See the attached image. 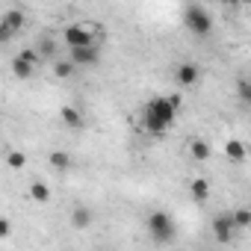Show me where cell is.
I'll use <instances>...</instances> for the list:
<instances>
[{
  "label": "cell",
  "instance_id": "obj_20",
  "mask_svg": "<svg viewBox=\"0 0 251 251\" xmlns=\"http://www.w3.org/2000/svg\"><path fill=\"white\" fill-rule=\"evenodd\" d=\"M71 74H74L71 62H56V77H71Z\"/></svg>",
  "mask_w": 251,
  "mask_h": 251
},
{
  "label": "cell",
  "instance_id": "obj_1",
  "mask_svg": "<svg viewBox=\"0 0 251 251\" xmlns=\"http://www.w3.org/2000/svg\"><path fill=\"white\" fill-rule=\"evenodd\" d=\"M180 95H160L154 98L148 106H145V127L151 133H166L175 118H177V109H180Z\"/></svg>",
  "mask_w": 251,
  "mask_h": 251
},
{
  "label": "cell",
  "instance_id": "obj_2",
  "mask_svg": "<svg viewBox=\"0 0 251 251\" xmlns=\"http://www.w3.org/2000/svg\"><path fill=\"white\" fill-rule=\"evenodd\" d=\"M183 24H186L195 36H204V33H210V27H213V15H210L201 3H192V6H186V12H183Z\"/></svg>",
  "mask_w": 251,
  "mask_h": 251
},
{
  "label": "cell",
  "instance_id": "obj_15",
  "mask_svg": "<svg viewBox=\"0 0 251 251\" xmlns=\"http://www.w3.org/2000/svg\"><path fill=\"white\" fill-rule=\"evenodd\" d=\"M68 163H71V157H68L65 151H53V154H50V166H53V169H59V172H62V169H68Z\"/></svg>",
  "mask_w": 251,
  "mask_h": 251
},
{
  "label": "cell",
  "instance_id": "obj_21",
  "mask_svg": "<svg viewBox=\"0 0 251 251\" xmlns=\"http://www.w3.org/2000/svg\"><path fill=\"white\" fill-rule=\"evenodd\" d=\"M239 98H242V100H248V98H251V86H248V80H242V83H239Z\"/></svg>",
  "mask_w": 251,
  "mask_h": 251
},
{
  "label": "cell",
  "instance_id": "obj_7",
  "mask_svg": "<svg viewBox=\"0 0 251 251\" xmlns=\"http://www.w3.org/2000/svg\"><path fill=\"white\" fill-rule=\"evenodd\" d=\"M198 74H201V71H198V65L183 62V65L177 68V83H180V86H192V83L198 80Z\"/></svg>",
  "mask_w": 251,
  "mask_h": 251
},
{
  "label": "cell",
  "instance_id": "obj_11",
  "mask_svg": "<svg viewBox=\"0 0 251 251\" xmlns=\"http://www.w3.org/2000/svg\"><path fill=\"white\" fill-rule=\"evenodd\" d=\"M225 151H227V157H230V160H236V163H242V160H245V145H242L239 139H227Z\"/></svg>",
  "mask_w": 251,
  "mask_h": 251
},
{
  "label": "cell",
  "instance_id": "obj_19",
  "mask_svg": "<svg viewBox=\"0 0 251 251\" xmlns=\"http://www.w3.org/2000/svg\"><path fill=\"white\" fill-rule=\"evenodd\" d=\"M18 56H21V59H27L30 65H39V59H42V56H39V50H33V48H27V50H21Z\"/></svg>",
  "mask_w": 251,
  "mask_h": 251
},
{
  "label": "cell",
  "instance_id": "obj_13",
  "mask_svg": "<svg viewBox=\"0 0 251 251\" xmlns=\"http://www.w3.org/2000/svg\"><path fill=\"white\" fill-rule=\"evenodd\" d=\"M207 195H210V183H207L204 177H195V180H192V198H195V201H204Z\"/></svg>",
  "mask_w": 251,
  "mask_h": 251
},
{
  "label": "cell",
  "instance_id": "obj_9",
  "mask_svg": "<svg viewBox=\"0 0 251 251\" xmlns=\"http://www.w3.org/2000/svg\"><path fill=\"white\" fill-rule=\"evenodd\" d=\"M12 71H15V77H18V80H30V77H33V71H36V65H30L27 59L15 56V59H12Z\"/></svg>",
  "mask_w": 251,
  "mask_h": 251
},
{
  "label": "cell",
  "instance_id": "obj_14",
  "mask_svg": "<svg viewBox=\"0 0 251 251\" xmlns=\"http://www.w3.org/2000/svg\"><path fill=\"white\" fill-rule=\"evenodd\" d=\"M230 222H233V227H248V225H251V213H248L245 207H239V210L230 216Z\"/></svg>",
  "mask_w": 251,
  "mask_h": 251
},
{
  "label": "cell",
  "instance_id": "obj_12",
  "mask_svg": "<svg viewBox=\"0 0 251 251\" xmlns=\"http://www.w3.org/2000/svg\"><path fill=\"white\" fill-rule=\"evenodd\" d=\"M189 151H192V160H198V163L210 157V145H207V142H201V139L189 142Z\"/></svg>",
  "mask_w": 251,
  "mask_h": 251
},
{
  "label": "cell",
  "instance_id": "obj_5",
  "mask_svg": "<svg viewBox=\"0 0 251 251\" xmlns=\"http://www.w3.org/2000/svg\"><path fill=\"white\" fill-rule=\"evenodd\" d=\"M233 230H236V227H233V222H230V213L213 219V233H216L219 242H230V239H233Z\"/></svg>",
  "mask_w": 251,
  "mask_h": 251
},
{
  "label": "cell",
  "instance_id": "obj_17",
  "mask_svg": "<svg viewBox=\"0 0 251 251\" xmlns=\"http://www.w3.org/2000/svg\"><path fill=\"white\" fill-rule=\"evenodd\" d=\"M71 222H74V227H86V225L92 222V213L80 207V210H74V216H71Z\"/></svg>",
  "mask_w": 251,
  "mask_h": 251
},
{
  "label": "cell",
  "instance_id": "obj_18",
  "mask_svg": "<svg viewBox=\"0 0 251 251\" xmlns=\"http://www.w3.org/2000/svg\"><path fill=\"white\" fill-rule=\"evenodd\" d=\"M6 163H9L12 169H24V166H27V154H24V151H12V154L6 157Z\"/></svg>",
  "mask_w": 251,
  "mask_h": 251
},
{
  "label": "cell",
  "instance_id": "obj_23",
  "mask_svg": "<svg viewBox=\"0 0 251 251\" xmlns=\"http://www.w3.org/2000/svg\"><path fill=\"white\" fill-rule=\"evenodd\" d=\"M9 36H12V33H9V30H6L3 24H0V42H3V39H9Z\"/></svg>",
  "mask_w": 251,
  "mask_h": 251
},
{
  "label": "cell",
  "instance_id": "obj_10",
  "mask_svg": "<svg viewBox=\"0 0 251 251\" xmlns=\"http://www.w3.org/2000/svg\"><path fill=\"white\" fill-rule=\"evenodd\" d=\"M59 118L68 124V127H83V115H80L74 106H62V109H59Z\"/></svg>",
  "mask_w": 251,
  "mask_h": 251
},
{
  "label": "cell",
  "instance_id": "obj_6",
  "mask_svg": "<svg viewBox=\"0 0 251 251\" xmlns=\"http://www.w3.org/2000/svg\"><path fill=\"white\" fill-rule=\"evenodd\" d=\"M98 62V48H80V50H71V65H95Z\"/></svg>",
  "mask_w": 251,
  "mask_h": 251
},
{
  "label": "cell",
  "instance_id": "obj_16",
  "mask_svg": "<svg viewBox=\"0 0 251 251\" xmlns=\"http://www.w3.org/2000/svg\"><path fill=\"white\" fill-rule=\"evenodd\" d=\"M30 198H33V201H48V198H50V189H48L45 183H33V186H30Z\"/></svg>",
  "mask_w": 251,
  "mask_h": 251
},
{
  "label": "cell",
  "instance_id": "obj_22",
  "mask_svg": "<svg viewBox=\"0 0 251 251\" xmlns=\"http://www.w3.org/2000/svg\"><path fill=\"white\" fill-rule=\"evenodd\" d=\"M9 230H12V225H9L6 219H0V239H6V236H9Z\"/></svg>",
  "mask_w": 251,
  "mask_h": 251
},
{
  "label": "cell",
  "instance_id": "obj_8",
  "mask_svg": "<svg viewBox=\"0 0 251 251\" xmlns=\"http://www.w3.org/2000/svg\"><path fill=\"white\" fill-rule=\"evenodd\" d=\"M0 24H3V27H6V30H9L12 36H15V33L21 30V24H24V12L12 9V12H6V15H3V21H0Z\"/></svg>",
  "mask_w": 251,
  "mask_h": 251
},
{
  "label": "cell",
  "instance_id": "obj_4",
  "mask_svg": "<svg viewBox=\"0 0 251 251\" xmlns=\"http://www.w3.org/2000/svg\"><path fill=\"white\" fill-rule=\"evenodd\" d=\"M62 42L68 45V50L95 48V45H92V27H86V24H71V27H65V33H62Z\"/></svg>",
  "mask_w": 251,
  "mask_h": 251
},
{
  "label": "cell",
  "instance_id": "obj_3",
  "mask_svg": "<svg viewBox=\"0 0 251 251\" xmlns=\"http://www.w3.org/2000/svg\"><path fill=\"white\" fill-rule=\"evenodd\" d=\"M148 230H151V236H154L157 242H172L177 227H175V222H172V216H169V213L157 210V213H151V216H148Z\"/></svg>",
  "mask_w": 251,
  "mask_h": 251
}]
</instances>
